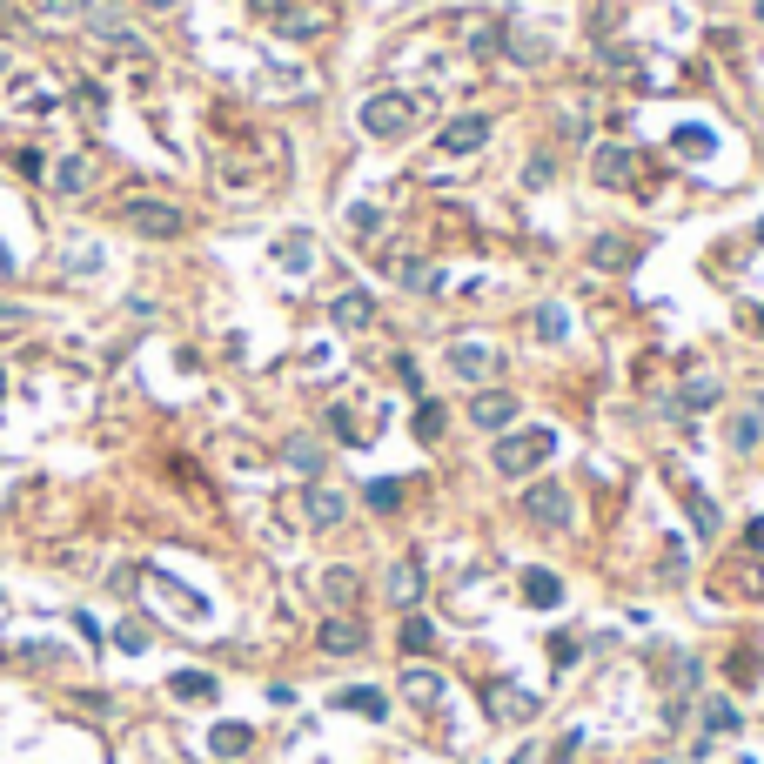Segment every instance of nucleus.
Listing matches in <instances>:
<instances>
[{"label": "nucleus", "instance_id": "1", "mask_svg": "<svg viewBox=\"0 0 764 764\" xmlns=\"http://www.w3.org/2000/svg\"><path fill=\"white\" fill-rule=\"evenodd\" d=\"M557 456V429H503V443H496V476H530L543 470Z\"/></svg>", "mask_w": 764, "mask_h": 764}, {"label": "nucleus", "instance_id": "2", "mask_svg": "<svg viewBox=\"0 0 764 764\" xmlns=\"http://www.w3.org/2000/svg\"><path fill=\"white\" fill-rule=\"evenodd\" d=\"M121 222L135 228V235H148V242H175L181 228H188V215L168 195H121Z\"/></svg>", "mask_w": 764, "mask_h": 764}, {"label": "nucleus", "instance_id": "3", "mask_svg": "<svg viewBox=\"0 0 764 764\" xmlns=\"http://www.w3.org/2000/svg\"><path fill=\"white\" fill-rule=\"evenodd\" d=\"M409 121H416V101H409V94H369V101H362V128L376 141L409 135Z\"/></svg>", "mask_w": 764, "mask_h": 764}, {"label": "nucleus", "instance_id": "4", "mask_svg": "<svg viewBox=\"0 0 764 764\" xmlns=\"http://www.w3.org/2000/svg\"><path fill=\"white\" fill-rule=\"evenodd\" d=\"M94 188V155L88 148H68V155L47 161V195H61V202H81Z\"/></svg>", "mask_w": 764, "mask_h": 764}, {"label": "nucleus", "instance_id": "5", "mask_svg": "<svg viewBox=\"0 0 764 764\" xmlns=\"http://www.w3.org/2000/svg\"><path fill=\"white\" fill-rule=\"evenodd\" d=\"M7 108L27 114V121H47V114L61 108V88H54L47 74H14V88H7Z\"/></svg>", "mask_w": 764, "mask_h": 764}, {"label": "nucleus", "instance_id": "6", "mask_svg": "<svg viewBox=\"0 0 764 764\" xmlns=\"http://www.w3.org/2000/svg\"><path fill=\"white\" fill-rule=\"evenodd\" d=\"M523 517L543 523V530H563V523H570V490H563V483H537V490L523 496Z\"/></svg>", "mask_w": 764, "mask_h": 764}, {"label": "nucleus", "instance_id": "7", "mask_svg": "<svg viewBox=\"0 0 764 764\" xmlns=\"http://www.w3.org/2000/svg\"><path fill=\"white\" fill-rule=\"evenodd\" d=\"M483 141H490V121H483V114H463V121H443L436 155H476Z\"/></svg>", "mask_w": 764, "mask_h": 764}, {"label": "nucleus", "instance_id": "8", "mask_svg": "<svg viewBox=\"0 0 764 764\" xmlns=\"http://www.w3.org/2000/svg\"><path fill=\"white\" fill-rule=\"evenodd\" d=\"M302 517H309V530H336V523L349 517V496L329 490V483H309V496H302Z\"/></svg>", "mask_w": 764, "mask_h": 764}, {"label": "nucleus", "instance_id": "9", "mask_svg": "<svg viewBox=\"0 0 764 764\" xmlns=\"http://www.w3.org/2000/svg\"><path fill=\"white\" fill-rule=\"evenodd\" d=\"M315 644H322V651H329V657H356L362 644H369V630H362L356 617H329V624L315 630Z\"/></svg>", "mask_w": 764, "mask_h": 764}, {"label": "nucleus", "instance_id": "10", "mask_svg": "<svg viewBox=\"0 0 764 764\" xmlns=\"http://www.w3.org/2000/svg\"><path fill=\"white\" fill-rule=\"evenodd\" d=\"M470 423L476 429H510L517 423V396H510V389H483L470 403Z\"/></svg>", "mask_w": 764, "mask_h": 764}, {"label": "nucleus", "instance_id": "11", "mask_svg": "<svg viewBox=\"0 0 764 764\" xmlns=\"http://www.w3.org/2000/svg\"><path fill=\"white\" fill-rule=\"evenodd\" d=\"M450 369H456V376H463V382H483V376H490V369H496V349H490V342H450Z\"/></svg>", "mask_w": 764, "mask_h": 764}, {"label": "nucleus", "instance_id": "12", "mask_svg": "<svg viewBox=\"0 0 764 764\" xmlns=\"http://www.w3.org/2000/svg\"><path fill=\"white\" fill-rule=\"evenodd\" d=\"M590 175L604 181V188H630V148H597V155H590Z\"/></svg>", "mask_w": 764, "mask_h": 764}, {"label": "nucleus", "instance_id": "13", "mask_svg": "<svg viewBox=\"0 0 764 764\" xmlns=\"http://www.w3.org/2000/svg\"><path fill=\"white\" fill-rule=\"evenodd\" d=\"M423 597V570H416V557H403V563H389V604H416Z\"/></svg>", "mask_w": 764, "mask_h": 764}, {"label": "nucleus", "instance_id": "14", "mask_svg": "<svg viewBox=\"0 0 764 764\" xmlns=\"http://www.w3.org/2000/svg\"><path fill=\"white\" fill-rule=\"evenodd\" d=\"M329 315H336L342 329H369V322H376V302H369L362 289H349V295H336V302H329Z\"/></svg>", "mask_w": 764, "mask_h": 764}, {"label": "nucleus", "instance_id": "15", "mask_svg": "<svg viewBox=\"0 0 764 764\" xmlns=\"http://www.w3.org/2000/svg\"><path fill=\"white\" fill-rule=\"evenodd\" d=\"M490 711H496V718H510V724H523L530 711H537V697H530V691H510V684H496V691H490Z\"/></svg>", "mask_w": 764, "mask_h": 764}, {"label": "nucleus", "instance_id": "16", "mask_svg": "<svg viewBox=\"0 0 764 764\" xmlns=\"http://www.w3.org/2000/svg\"><path fill=\"white\" fill-rule=\"evenodd\" d=\"M248 744H255L248 724H215V731H208V751H215V758H242Z\"/></svg>", "mask_w": 764, "mask_h": 764}, {"label": "nucleus", "instance_id": "17", "mask_svg": "<svg viewBox=\"0 0 764 764\" xmlns=\"http://www.w3.org/2000/svg\"><path fill=\"white\" fill-rule=\"evenodd\" d=\"M523 604H537V610L563 604V584L550 577V570H523Z\"/></svg>", "mask_w": 764, "mask_h": 764}, {"label": "nucleus", "instance_id": "18", "mask_svg": "<svg viewBox=\"0 0 764 764\" xmlns=\"http://www.w3.org/2000/svg\"><path fill=\"white\" fill-rule=\"evenodd\" d=\"M342 711H362V718H389V697L369 691V684H349V691H336Z\"/></svg>", "mask_w": 764, "mask_h": 764}, {"label": "nucleus", "instance_id": "19", "mask_svg": "<svg viewBox=\"0 0 764 764\" xmlns=\"http://www.w3.org/2000/svg\"><path fill=\"white\" fill-rule=\"evenodd\" d=\"M677 490H684V510H691L697 530H704V537H718V510H711V496L697 490V483H677Z\"/></svg>", "mask_w": 764, "mask_h": 764}, {"label": "nucleus", "instance_id": "20", "mask_svg": "<svg viewBox=\"0 0 764 764\" xmlns=\"http://www.w3.org/2000/svg\"><path fill=\"white\" fill-rule=\"evenodd\" d=\"M41 21H94V0H34Z\"/></svg>", "mask_w": 764, "mask_h": 764}, {"label": "nucleus", "instance_id": "21", "mask_svg": "<svg viewBox=\"0 0 764 764\" xmlns=\"http://www.w3.org/2000/svg\"><path fill=\"white\" fill-rule=\"evenodd\" d=\"M758 436H764V403H751L738 423H731V450H758Z\"/></svg>", "mask_w": 764, "mask_h": 764}, {"label": "nucleus", "instance_id": "22", "mask_svg": "<svg viewBox=\"0 0 764 764\" xmlns=\"http://www.w3.org/2000/svg\"><path fill=\"white\" fill-rule=\"evenodd\" d=\"M403 697L409 704H436V697H443V677L436 671H403Z\"/></svg>", "mask_w": 764, "mask_h": 764}, {"label": "nucleus", "instance_id": "23", "mask_svg": "<svg viewBox=\"0 0 764 764\" xmlns=\"http://www.w3.org/2000/svg\"><path fill=\"white\" fill-rule=\"evenodd\" d=\"M403 651H409V657L436 651V624H429V617H403Z\"/></svg>", "mask_w": 764, "mask_h": 764}, {"label": "nucleus", "instance_id": "24", "mask_svg": "<svg viewBox=\"0 0 764 764\" xmlns=\"http://www.w3.org/2000/svg\"><path fill=\"white\" fill-rule=\"evenodd\" d=\"M704 731L718 738V731H738V704L731 697H704Z\"/></svg>", "mask_w": 764, "mask_h": 764}, {"label": "nucleus", "instance_id": "25", "mask_svg": "<svg viewBox=\"0 0 764 764\" xmlns=\"http://www.w3.org/2000/svg\"><path fill=\"white\" fill-rule=\"evenodd\" d=\"M175 697H188V704H202V697H215V677L208 671H175V684H168Z\"/></svg>", "mask_w": 764, "mask_h": 764}, {"label": "nucleus", "instance_id": "26", "mask_svg": "<svg viewBox=\"0 0 764 764\" xmlns=\"http://www.w3.org/2000/svg\"><path fill=\"white\" fill-rule=\"evenodd\" d=\"M356 590H362L356 570H329V577H322V597H329V604H356Z\"/></svg>", "mask_w": 764, "mask_h": 764}, {"label": "nucleus", "instance_id": "27", "mask_svg": "<svg viewBox=\"0 0 764 764\" xmlns=\"http://www.w3.org/2000/svg\"><path fill=\"white\" fill-rule=\"evenodd\" d=\"M637 242H597V269H630Z\"/></svg>", "mask_w": 764, "mask_h": 764}, {"label": "nucleus", "instance_id": "28", "mask_svg": "<svg viewBox=\"0 0 764 764\" xmlns=\"http://www.w3.org/2000/svg\"><path fill=\"white\" fill-rule=\"evenodd\" d=\"M94 34L108 47H121V54H141V34H128V27H114V21H94Z\"/></svg>", "mask_w": 764, "mask_h": 764}, {"label": "nucleus", "instance_id": "29", "mask_svg": "<svg viewBox=\"0 0 764 764\" xmlns=\"http://www.w3.org/2000/svg\"><path fill=\"white\" fill-rule=\"evenodd\" d=\"M289 463H295L302 476H315V470H322V450H315L309 436H295V443H289Z\"/></svg>", "mask_w": 764, "mask_h": 764}, {"label": "nucleus", "instance_id": "30", "mask_svg": "<svg viewBox=\"0 0 764 764\" xmlns=\"http://www.w3.org/2000/svg\"><path fill=\"white\" fill-rule=\"evenodd\" d=\"M530 329H537V342H563V329H570V322H563V309H537V322H530Z\"/></svg>", "mask_w": 764, "mask_h": 764}, {"label": "nucleus", "instance_id": "31", "mask_svg": "<svg viewBox=\"0 0 764 764\" xmlns=\"http://www.w3.org/2000/svg\"><path fill=\"white\" fill-rule=\"evenodd\" d=\"M416 436H423V443L443 436V409H436V403H416Z\"/></svg>", "mask_w": 764, "mask_h": 764}, {"label": "nucleus", "instance_id": "32", "mask_svg": "<svg viewBox=\"0 0 764 764\" xmlns=\"http://www.w3.org/2000/svg\"><path fill=\"white\" fill-rule=\"evenodd\" d=\"M14 168H21L27 181H47V161H41V148H14Z\"/></svg>", "mask_w": 764, "mask_h": 764}, {"label": "nucleus", "instance_id": "33", "mask_svg": "<svg viewBox=\"0 0 764 764\" xmlns=\"http://www.w3.org/2000/svg\"><path fill=\"white\" fill-rule=\"evenodd\" d=\"M677 148H684V155H704V148H711V128H677Z\"/></svg>", "mask_w": 764, "mask_h": 764}, {"label": "nucleus", "instance_id": "34", "mask_svg": "<svg viewBox=\"0 0 764 764\" xmlns=\"http://www.w3.org/2000/svg\"><path fill=\"white\" fill-rule=\"evenodd\" d=\"M396 496H403L396 483H369V510H396Z\"/></svg>", "mask_w": 764, "mask_h": 764}, {"label": "nucleus", "instance_id": "35", "mask_svg": "<svg viewBox=\"0 0 764 764\" xmlns=\"http://www.w3.org/2000/svg\"><path fill=\"white\" fill-rule=\"evenodd\" d=\"M550 664H557V671H563V664H577V637H550Z\"/></svg>", "mask_w": 764, "mask_h": 764}, {"label": "nucleus", "instance_id": "36", "mask_svg": "<svg viewBox=\"0 0 764 764\" xmlns=\"http://www.w3.org/2000/svg\"><path fill=\"white\" fill-rule=\"evenodd\" d=\"M523 181H530V188H543V181H550V155H530V168H523Z\"/></svg>", "mask_w": 764, "mask_h": 764}, {"label": "nucleus", "instance_id": "37", "mask_svg": "<svg viewBox=\"0 0 764 764\" xmlns=\"http://www.w3.org/2000/svg\"><path fill=\"white\" fill-rule=\"evenodd\" d=\"M744 550H758V557H764V517L744 523Z\"/></svg>", "mask_w": 764, "mask_h": 764}, {"label": "nucleus", "instance_id": "38", "mask_svg": "<svg viewBox=\"0 0 764 764\" xmlns=\"http://www.w3.org/2000/svg\"><path fill=\"white\" fill-rule=\"evenodd\" d=\"M248 7H255V14H269V21H282V14H289V0H248Z\"/></svg>", "mask_w": 764, "mask_h": 764}, {"label": "nucleus", "instance_id": "39", "mask_svg": "<svg viewBox=\"0 0 764 764\" xmlns=\"http://www.w3.org/2000/svg\"><path fill=\"white\" fill-rule=\"evenodd\" d=\"M141 7H148V14H175L181 0H141Z\"/></svg>", "mask_w": 764, "mask_h": 764}, {"label": "nucleus", "instance_id": "40", "mask_svg": "<svg viewBox=\"0 0 764 764\" xmlns=\"http://www.w3.org/2000/svg\"><path fill=\"white\" fill-rule=\"evenodd\" d=\"M751 329H758V336H764V309H758V315H751Z\"/></svg>", "mask_w": 764, "mask_h": 764}, {"label": "nucleus", "instance_id": "41", "mask_svg": "<svg viewBox=\"0 0 764 764\" xmlns=\"http://www.w3.org/2000/svg\"><path fill=\"white\" fill-rule=\"evenodd\" d=\"M0 396H7V369H0Z\"/></svg>", "mask_w": 764, "mask_h": 764}, {"label": "nucleus", "instance_id": "42", "mask_svg": "<svg viewBox=\"0 0 764 764\" xmlns=\"http://www.w3.org/2000/svg\"><path fill=\"white\" fill-rule=\"evenodd\" d=\"M758 27H764V0H758Z\"/></svg>", "mask_w": 764, "mask_h": 764}, {"label": "nucleus", "instance_id": "43", "mask_svg": "<svg viewBox=\"0 0 764 764\" xmlns=\"http://www.w3.org/2000/svg\"><path fill=\"white\" fill-rule=\"evenodd\" d=\"M0 74H7V54H0Z\"/></svg>", "mask_w": 764, "mask_h": 764}, {"label": "nucleus", "instance_id": "44", "mask_svg": "<svg viewBox=\"0 0 764 764\" xmlns=\"http://www.w3.org/2000/svg\"><path fill=\"white\" fill-rule=\"evenodd\" d=\"M758 242H764V222H758Z\"/></svg>", "mask_w": 764, "mask_h": 764}]
</instances>
